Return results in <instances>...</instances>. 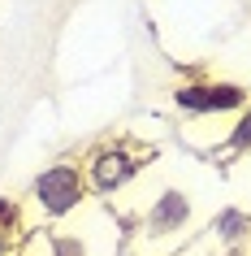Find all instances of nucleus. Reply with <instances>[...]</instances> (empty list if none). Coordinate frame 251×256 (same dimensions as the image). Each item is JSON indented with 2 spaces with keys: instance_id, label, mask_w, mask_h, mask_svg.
<instances>
[{
  "instance_id": "obj_5",
  "label": "nucleus",
  "mask_w": 251,
  "mask_h": 256,
  "mask_svg": "<svg viewBox=\"0 0 251 256\" xmlns=\"http://www.w3.org/2000/svg\"><path fill=\"white\" fill-rule=\"evenodd\" d=\"M74 226L52 230V256H113L117 252V222L104 208H82L74 213Z\"/></svg>"
},
{
  "instance_id": "obj_4",
  "label": "nucleus",
  "mask_w": 251,
  "mask_h": 256,
  "mask_svg": "<svg viewBox=\"0 0 251 256\" xmlns=\"http://www.w3.org/2000/svg\"><path fill=\"white\" fill-rule=\"evenodd\" d=\"M251 104V92L234 78H186L173 87V108L186 118H234Z\"/></svg>"
},
{
  "instance_id": "obj_8",
  "label": "nucleus",
  "mask_w": 251,
  "mask_h": 256,
  "mask_svg": "<svg viewBox=\"0 0 251 256\" xmlns=\"http://www.w3.org/2000/svg\"><path fill=\"white\" fill-rule=\"evenodd\" d=\"M225 152L251 156V104L243 108V113H234V122H230V135H225Z\"/></svg>"
},
{
  "instance_id": "obj_6",
  "label": "nucleus",
  "mask_w": 251,
  "mask_h": 256,
  "mask_svg": "<svg viewBox=\"0 0 251 256\" xmlns=\"http://www.w3.org/2000/svg\"><path fill=\"white\" fill-rule=\"evenodd\" d=\"M26 234H30L26 204L17 200V196H0V256H13Z\"/></svg>"
},
{
  "instance_id": "obj_9",
  "label": "nucleus",
  "mask_w": 251,
  "mask_h": 256,
  "mask_svg": "<svg viewBox=\"0 0 251 256\" xmlns=\"http://www.w3.org/2000/svg\"><path fill=\"white\" fill-rule=\"evenodd\" d=\"M13 256H30V252H26V248H17V252H13Z\"/></svg>"
},
{
  "instance_id": "obj_3",
  "label": "nucleus",
  "mask_w": 251,
  "mask_h": 256,
  "mask_svg": "<svg viewBox=\"0 0 251 256\" xmlns=\"http://www.w3.org/2000/svg\"><path fill=\"white\" fill-rule=\"evenodd\" d=\"M195 222V196L182 187H160L143 204V213L134 222V239L139 243H173L182 239Z\"/></svg>"
},
{
  "instance_id": "obj_7",
  "label": "nucleus",
  "mask_w": 251,
  "mask_h": 256,
  "mask_svg": "<svg viewBox=\"0 0 251 256\" xmlns=\"http://www.w3.org/2000/svg\"><path fill=\"white\" fill-rule=\"evenodd\" d=\"M212 239L221 243V248H238V243H247L251 239V213H247V208H238V204L221 208V213L212 217Z\"/></svg>"
},
{
  "instance_id": "obj_1",
  "label": "nucleus",
  "mask_w": 251,
  "mask_h": 256,
  "mask_svg": "<svg viewBox=\"0 0 251 256\" xmlns=\"http://www.w3.org/2000/svg\"><path fill=\"white\" fill-rule=\"evenodd\" d=\"M91 187H87V170L82 161H52L30 178L26 187V208L39 222H69L91 204Z\"/></svg>"
},
{
  "instance_id": "obj_2",
  "label": "nucleus",
  "mask_w": 251,
  "mask_h": 256,
  "mask_svg": "<svg viewBox=\"0 0 251 256\" xmlns=\"http://www.w3.org/2000/svg\"><path fill=\"white\" fill-rule=\"evenodd\" d=\"M147 165H152V148H143V144H134V139H126V135L100 139V144L82 156L87 187H91L95 200H113V196H121Z\"/></svg>"
}]
</instances>
